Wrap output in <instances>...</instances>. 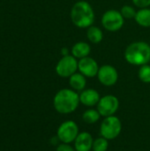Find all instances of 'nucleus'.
I'll return each mask as SVG.
<instances>
[{"label": "nucleus", "mask_w": 150, "mask_h": 151, "mask_svg": "<svg viewBox=\"0 0 150 151\" xmlns=\"http://www.w3.org/2000/svg\"><path fill=\"white\" fill-rule=\"evenodd\" d=\"M99 68L100 67L97 62L90 57H86L79 60L78 70L85 77L93 78L95 76H97Z\"/></svg>", "instance_id": "10"}, {"label": "nucleus", "mask_w": 150, "mask_h": 151, "mask_svg": "<svg viewBox=\"0 0 150 151\" xmlns=\"http://www.w3.org/2000/svg\"><path fill=\"white\" fill-rule=\"evenodd\" d=\"M100 117H101V115H100L99 111L97 110H94V109L87 110L82 114L83 121L88 125H92V124L96 123L99 120Z\"/></svg>", "instance_id": "17"}, {"label": "nucleus", "mask_w": 150, "mask_h": 151, "mask_svg": "<svg viewBox=\"0 0 150 151\" xmlns=\"http://www.w3.org/2000/svg\"><path fill=\"white\" fill-rule=\"evenodd\" d=\"M56 151H76L75 150V148L72 147L70 145V143H64L62 142L61 144H59L57 147V150Z\"/></svg>", "instance_id": "22"}, {"label": "nucleus", "mask_w": 150, "mask_h": 151, "mask_svg": "<svg viewBox=\"0 0 150 151\" xmlns=\"http://www.w3.org/2000/svg\"><path fill=\"white\" fill-rule=\"evenodd\" d=\"M97 78L103 86L111 87L117 83L118 73L114 66L111 65H103L99 68Z\"/></svg>", "instance_id": "9"}, {"label": "nucleus", "mask_w": 150, "mask_h": 151, "mask_svg": "<svg viewBox=\"0 0 150 151\" xmlns=\"http://www.w3.org/2000/svg\"><path fill=\"white\" fill-rule=\"evenodd\" d=\"M139 79L144 83H150V65L146 64L140 67L138 73Z\"/></svg>", "instance_id": "19"}, {"label": "nucleus", "mask_w": 150, "mask_h": 151, "mask_svg": "<svg viewBox=\"0 0 150 151\" xmlns=\"http://www.w3.org/2000/svg\"><path fill=\"white\" fill-rule=\"evenodd\" d=\"M119 107L118 99L112 95H107L101 97L99 103L97 104V111L102 117L113 116Z\"/></svg>", "instance_id": "8"}, {"label": "nucleus", "mask_w": 150, "mask_h": 151, "mask_svg": "<svg viewBox=\"0 0 150 151\" xmlns=\"http://www.w3.org/2000/svg\"><path fill=\"white\" fill-rule=\"evenodd\" d=\"M91 51V47L88 42H76L72 48V55L77 59H81L83 58L88 57Z\"/></svg>", "instance_id": "13"}, {"label": "nucleus", "mask_w": 150, "mask_h": 151, "mask_svg": "<svg viewBox=\"0 0 150 151\" xmlns=\"http://www.w3.org/2000/svg\"><path fill=\"white\" fill-rule=\"evenodd\" d=\"M125 58L133 65L148 64L150 61V45L145 42H132L125 51Z\"/></svg>", "instance_id": "3"}, {"label": "nucleus", "mask_w": 150, "mask_h": 151, "mask_svg": "<svg viewBox=\"0 0 150 151\" xmlns=\"http://www.w3.org/2000/svg\"><path fill=\"white\" fill-rule=\"evenodd\" d=\"M124 19L119 11L109 10L103 14L102 25L110 32H117L122 28L125 22Z\"/></svg>", "instance_id": "6"}, {"label": "nucleus", "mask_w": 150, "mask_h": 151, "mask_svg": "<svg viewBox=\"0 0 150 151\" xmlns=\"http://www.w3.org/2000/svg\"><path fill=\"white\" fill-rule=\"evenodd\" d=\"M109 148V141L104 137L101 136L94 140L93 142V151H107Z\"/></svg>", "instance_id": "18"}, {"label": "nucleus", "mask_w": 150, "mask_h": 151, "mask_svg": "<svg viewBox=\"0 0 150 151\" xmlns=\"http://www.w3.org/2000/svg\"><path fill=\"white\" fill-rule=\"evenodd\" d=\"M62 54H63V56L69 55V54H68V50H67L66 48H63V49H62Z\"/></svg>", "instance_id": "23"}, {"label": "nucleus", "mask_w": 150, "mask_h": 151, "mask_svg": "<svg viewBox=\"0 0 150 151\" xmlns=\"http://www.w3.org/2000/svg\"><path fill=\"white\" fill-rule=\"evenodd\" d=\"M79 61L72 55L63 56L56 65V73L62 78H69L77 73Z\"/></svg>", "instance_id": "5"}, {"label": "nucleus", "mask_w": 150, "mask_h": 151, "mask_svg": "<svg viewBox=\"0 0 150 151\" xmlns=\"http://www.w3.org/2000/svg\"><path fill=\"white\" fill-rule=\"evenodd\" d=\"M101 97L99 93L93 88H88L81 91L80 94V102L85 106L88 107H93L95 105H97L99 103Z\"/></svg>", "instance_id": "12"}, {"label": "nucleus", "mask_w": 150, "mask_h": 151, "mask_svg": "<svg viewBox=\"0 0 150 151\" xmlns=\"http://www.w3.org/2000/svg\"><path fill=\"white\" fill-rule=\"evenodd\" d=\"M120 12H121L122 16L125 19H133V18H135V15H136L137 12L131 5H124L121 8Z\"/></svg>", "instance_id": "20"}, {"label": "nucleus", "mask_w": 150, "mask_h": 151, "mask_svg": "<svg viewBox=\"0 0 150 151\" xmlns=\"http://www.w3.org/2000/svg\"><path fill=\"white\" fill-rule=\"evenodd\" d=\"M80 103V95L70 88L60 89L53 99L55 110L61 114H70L75 111Z\"/></svg>", "instance_id": "1"}, {"label": "nucleus", "mask_w": 150, "mask_h": 151, "mask_svg": "<svg viewBox=\"0 0 150 151\" xmlns=\"http://www.w3.org/2000/svg\"><path fill=\"white\" fill-rule=\"evenodd\" d=\"M71 19L79 28H88L95 20V12L89 3L84 0L76 2L71 10Z\"/></svg>", "instance_id": "2"}, {"label": "nucleus", "mask_w": 150, "mask_h": 151, "mask_svg": "<svg viewBox=\"0 0 150 151\" xmlns=\"http://www.w3.org/2000/svg\"><path fill=\"white\" fill-rule=\"evenodd\" d=\"M87 37L90 42L94 44H98L102 42L103 38V34L98 27L92 25L87 30Z\"/></svg>", "instance_id": "16"}, {"label": "nucleus", "mask_w": 150, "mask_h": 151, "mask_svg": "<svg viewBox=\"0 0 150 151\" xmlns=\"http://www.w3.org/2000/svg\"><path fill=\"white\" fill-rule=\"evenodd\" d=\"M122 124L120 119L118 117L110 116L106 117L100 127V133L103 137L108 141L116 139L121 133Z\"/></svg>", "instance_id": "4"}, {"label": "nucleus", "mask_w": 150, "mask_h": 151, "mask_svg": "<svg viewBox=\"0 0 150 151\" xmlns=\"http://www.w3.org/2000/svg\"><path fill=\"white\" fill-rule=\"evenodd\" d=\"M69 85L74 91H82L85 89L87 85L86 77L80 73H75L69 77Z\"/></svg>", "instance_id": "14"}, {"label": "nucleus", "mask_w": 150, "mask_h": 151, "mask_svg": "<svg viewBox=\"0 0 150 151\" xmlns=\"http://www.w3.org/2000/svg\"><path fill=\"white\" fill-rule=\"evenodd\" d=\"M135 6L139 8H148L150 5V0H133Z\"/></svg>", "instance_id": "21"}, {"label": "nucleus", "mask_w": 150, "mask_h": 151, "mask_svg": "<svg viewBox=\"0 0 150 151\" xmlns=\"http://www.w3.org/2000/svg\"><path fill=\"white\" fill-rule=\"evenodd\" d=\"M93 137L88 132H81L78 134L74 141V148L76 151H90L93 148Z\"/></svg>", "instance_id": "11"}, {"label": "nucleus", "mask_w": 150, "mask_h": 151, "mask_svg": "<svg viewBox=\"0 0 150 151\" xmlns=\"http://www.w3.org/2000/svg\"><path fill=\"white\" fill-rule=\"evenodd\" d=\"M79 132L78 125L72 120H67L63 122L57 128V137L64 143H71L75 141Z\"/></svg>", "instance_id": "7"}, {"label": "nucleus", "mask_w": 150, "mask_h": 151, "mask_svg": "<svg viewBox=\"0 0 150 151\" xmlns=\"http://www.w3.org/2000/svg\"><path fill=\"white\" fill-rule=\"evenodd\" d=\"M135 21L138 25L143 27H150V9L149 8H141L140 9L135 15Z\"/></svg>", "instance_id": "15"}]
</instances>
